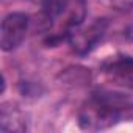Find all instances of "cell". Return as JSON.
<instances>
[{
  "label": "cell",
  "mask_w": 133,
  "mask_h": 133,
  "mask_svg": "<svg viewBox=\"0 0 133 133\" xmlns=\"http://www.w3.org/2000/svg\"><path fill=\"white\" fill-rule=\"evenodd\" d=\"M85 19V0H42L41 21L47 42L69 38Z\"/></svg>",
  "instance_id": "1"
},
{
  "label": "cell",
  "mask_w": 133,
  "mask_h": 133,
  "mask_svg": "<svg viewBox=\"0 0 133 133\" xmlns=\"http://www.w3.org/2000/svg\"><path fill=\"white\" fill-rule=\"evenodd\" d=\"M121 119L117 103L107 97H94L80 113V127L85 130H103Z\"/></svg>",
  "instance_id": "2"
},
{
  "label": "cell",
  "mask_w": 133,
  "mask_h": 133,
  "mask_svg": "<svg viewBox=\"0 0 133 133\" xmlns=\"http://www.w3.org/2000/svg\"><path fill=\"white\" fill-rule=\"evenodd\" d=\"M28 22L25 13H10L3 17L0 28V45L3 52H11L22 44L28 30Z\"/></svg>",
  "instance_id": "3"
},
{
  "label": "cell",
  "mask_w": 133,
  "mask_h": 133,
  "mask_svg": "<svg viewBox=\"0 0 133 133\" xmlns=\"http://www.w3.org/2000/svg\"><path fill=\"white\" fill-rule=\"evenodd\" d=\"M105 30H107V21L97 19L86 28H82V25L77 27L68 39L78 53H88L103 36Z\"/></svg>",
  "instance_id": "4"
},
{
  "label": "cell",
  "mask_w": 133,
  "mask_h": 133,
  "mask_svg": "<svg viewBox=\"0 0 133 133\" xmlns=\"http://www.w3.org/2000/svg\"><path fill=\"white\" fill-rule=\"evenodd\" d=\"M0 128H2V131H24L27 125L22 114L16 108L3 107L2 116H0Z\"/></svg>",
  "instance_id": "5"
},
{
  "label": "cell",
  "mask_w": 133,
  "mask_h": 133,
  "mask_svg": "<svg viewBox=\"0 0 133 133\" xmlns=\"http://www.w3.org/2000/svg\"><path fill=\"white\" fill-rule=\"evenodd\" d=\"M108 71L113 75H116L119 80L133 86V59L131 58H121V59L111 63L108 66Z\"/></svg>",
  "instance_id": "6"
}]
</instances>
